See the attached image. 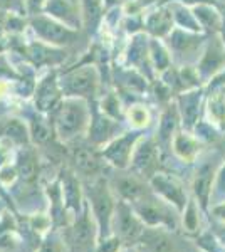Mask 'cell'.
<instances>
[{
	"mask_svg": "<svg viewBox=\"0 0 225 252\" xmlns=\"http://www.w3.org/2000/svg\"><path fill=\"white\" fill-rule=\"evenodd\" d=\"M86 192H88V197H89L88 205L93 212L94 220L97 223V230H99V241H103V237L106 239V235L111 230V219H113L114 209H116L113 192L103 178L94 180L93 184L86 189Z\"/></svg>",
	"mask_w": 225,
	"mask_h": 252,
	"instance_id": "obj_4",
	"label": "cell"
},
{
	"mask_svg": "<svg viewBox=\"0 0 225 252\" xmlns=\"http://www.w3.org/2000/svg\"><path fill=\"white\" fill-rule=\"evenodd\" d=\"M195 19H197L198 26L207 34H219L220 27H222V12L217 9L212 3H197L192 7Z\"/></svg>",
	"mask_w": 225,
	"mask_h": 252,
	"instance_id": "obj_22",
	"label": "cell"
},
{
	"mask_svg": "<svg viewBox=\"0 0 225 252\" xmlns=\"http://www.w3.org/2000/svg\"><path fill=\"white\" fill-rule=\"evenodd\" d=\"M111 229L113 235H116L121 242H134L141 237L145 227H143L141 219L136 215L131 204L121 200L116 205V209H114L111 219Z\"/></svg>",
	"mask_w": 225,
	"mask_h": 252,
	"instance_id": "obj_7",
	"label": "cell"
},
{
	"mask_svg": "<svg viewBox=\"0 0 225 252\" xmlns=\"http://www.w3.org/2000/svg\"><path fill=\"white\" fill-rule=\"evenodd\" d=\"M118 129H120L118 120H113V118L99 111L91 118V125L88 128V138L93 145L101 146L109 143L113 138H116Z\"/></svg>",
	"mask_w": 225,
	"mask_h": 252,
	"instance_id": "obj_19",
	"label": "cell"
},
{
	"mask_svg": "<svg viewBox=\"0 0 225 252\" xmlns=\"http://www.w3.org/2000/svg\"><path fill=\"white\" fill-rule=\"evenodd\" d=\"M141 136H143L141 131H138V129L123 133L121 136L113 138L109 143H106L104 150L101 152V155L108 160V163H111L113 166H116V168H120V170L129 168V165H131L133 150Z\"/></svg>",
	"mask_w": 225,
	"mask_h": 252,
	"instance_id": "obj_8",
	"label": "cell"
},
{
	"mask_svg": "<svg viewBox=\"0 0 225 252\" xmlns=\"http://www.w3.org/2000/svg\"><path fill=\"white\" fill-rule=\"evenodd\" d=\"M160 152H161V148L158 146L157 138L141 136L133 150L131 165L129 166L134 170L136 175H140L143 178L146 177L150 180V178L157 173L158 161H160Z\"/></svg>",
	"mask_w": 225,
	"mask_h": 252,
	"instance_id": "obj_9",
	"label": "cell"
},
{
	"mask_svg": "<svg viewBox=\"0 0 225 252\" xmlns=\"http://www.w3.org/2000/svg\"><path fill=\"white\" fill-rule=\"evenodd\" d=\"M114 190H116V193H120L123 200L129 202V204H134V202H138L148 193L145 182L136 173L121 175V177L114 178Z\"/></svg>",
	"mask_w": 225,
	"mask_h": 252,
	"instance_id": "obj_21",
	"label": "cell"
},
{
	"mask_svg": "<svg viewBox=\"0 0 225 252\" xmlns=\"http://www.w3.org/2000/svg\"><path fill=\"white\" fill-rule=\"evenodd\" d=\"M103 0H79L83 27L89 32H96L103 19Z\"/></svg>",
	"mask_w": 225,
	"mask_h": 252,
	"instance_id": "obj_26",
	"label": "cell"
},
{
	"mask_svg": "<svg viewBox=\"0 0 225 252\" xmlns=\"http://www.w3.org/2000/svg\"><path fill=\"white\" fill-rule=\"evenodd\" d=\"M143 27L151 37L166 39L168 34L175 29L173 12L170 3H160L155 10L148 12L146 17H143Z\"/></svg>",
	"mask_w": 225,
	"mask_h": 252,
	"instance_id": "obj_15",
	"label": "cell"
},
{
	"mask_svg": "<svg viewBox=\"0 0 225 252\" xmlns=\"http://www.w3.org/2000/svg\"><path fill=\"white\" fill-rule=\"evenodd\" d=\"M222 27H220V32H219V35L222 37L224 40V44H225V7H222Z\"/></svg>",
	"mask_w": 225,
	"mask_h": 252,
	"instance_id": "obj_44",
	"label": "cell"
},
{
	"mask_svg": "<svg viewBox=\"0 0 225 252\" xmlns=\"http://www.w3.org/2000/svg\"><path fill=\"white\" fill-rule=\"evenodd\" d=\"M15 166H17L19 178L26 184H31L37 178V170H39V161L35 157L34 150H31V146L20 148L17 158H15Z\"/></svg>",
	"mask_w": 225,
	"mask_h": 252,
	"instance_id": "obj_25",
	"label": "cell"
},
{
	"mask_svg": "<svg viewBox=\"0 0 225 252\" xmlns=\"http://www.w3.org/2000/svg\"><path fill=\"white\" fill-rule=\"evenodd\" d=\"M12 146L10 143H7L5 140H0V168H2L3 165L10 163L9 158H10V153H12Z\"/></svg>",
	"mask_w": 225,
	"mask_h": 252,
	"instance_id": "obj_42",
	"label": "cell"
},
{
	"mask_svg": "<svg viewBox=\"0 0 225 252\" xmlns=\"http://www.w3.org/2000/svg\"><path fill=\"white\" fill-rule=\"evenodd\" d=\"M138 217L143 223L150 227H166V229H175L177 227V217L171 214V204L160 198L157 193L140 198L138 202L131 204Z\"/></svg>",
	"mask_w": 225,
	"mask_h": 252,
	"instance_id": "obj_5",
	"label": "cell"
},
{
	"mask_svg": "<svg viewBox=\"0 0 225 252\" xmlns=\"http://www.w3.org/2000/svg\"><path fill=\"white\" fill-rule=\"evenodd\" d=\"M81 198H83V195H81L79 180L72 173H66V177L63 178V200L66 202V209H72L77 215L81 212Z\"/></svg>",
	"mask_w": 225,
	"mask_h": 252,
	"instance_id": "obj_28",
	"label": "cell"
},
{
	"mask_svg": "<svg viewBox=\"0 0 225 252\" xmlns=\"http://www.w3.org/2000/svg\"><path fill=\"white\" fill-rule=\"evenodd\" d=\"M89 101L84 97L64 96L54 111V133L61 141H72L88 131L91 125Z\"/></svg>",
	"mask_w": 225,
	"mask_h": 252,
	"instance_id": "obj_1",
	"label": "cell"
},
{
	"mask_svg": "<svg viewBox=\"0 0 225 252\" xmlns=\"http://www.w3.org/2000/svg\"><path fill=\"white\" fill-rule=\"evenodd\" d=\"M150 61L153 71H157L158 74H161L168 67H171L173 61H171V54L166 44L163 42V39L150 37Z\"/></svg>",
	"mask_w": 225,
	"mask_h": 252,
	"instance_id": "obj_27",
	"label": "cell"
},
{
	"mask_svg": "<svg viewBox=\"0 0 225 252\" xmlns=\"http://www.w3.org/2000/svg\"><path fill=\"white\" fill-rule=\"evenodd\" d=\"M217 235H219L220 242H222L224 246H225V227H220V230H219V234H217Z\"/></svg>",
	"mask_w": 225,
	"mask_h": 252,
	"instance_id": "obj_45",
	"label": "cell"
},
{
	"mask_svg": "<svg viewBox=\"0 0 225 252\" xmlns=\"http://www.w3.org/2000/svg\"><path fill=\"white\" fill-rule=\"evenodd\" d=\"M125 118L128 121V125L131 126L133 129H138L141 131L143 128L150 126L151 123V113L148 106L140 103H133L131 106H128L125 109Z\"/></svg>",
	"mask_w": 225,
	"mask_h": 252,
	"instance_id": "obj_33",
	"label": "cell"
},
{
	"mask_svg": "<svg viewBox=\"0 0 225 252\" xmlns=\"http://www.w3.org/2000/svg\"><path fill=\"white\" fill-rule=\"evenodd\" d=\"M99 111L108 115L109 118L113 120H123L125 118V109L121 106V99H120V94L116 93H108L103 99L99 101Z\"/></svg>",
	"mask_w": 225,
	"mask_h": 252,
	"instance_id": "obj_34",
	"label": "cell"
},
{
	"mask_svg": "<svg viewBox=\"0 0 225 252\" xmlns=\"http://www.w3.org/2000/svg\"><path fill=\"white\" fill-rule=\"evenodd\" d=\"M74 165L77 172L84 175H93L99 168V160H97L96 152L91 146H79L74 152Z\"/></svg>",
	"mask_w": 225,
	"mask_h": 252,
	"instance_id": "obj_31",
	"label": "cell"
},
{
	"mask_svg": "<svg viewBox=\"0 0 225 252\" xmlns=\"http://www.w3.org/2000/svg\"><path fill=\"white\" fill-rule=\"evenodd\" d=\"M29 27L34 32L37 40H40V42H44V44H49V46H54V47H61V49L69 47L79 39L77 31L64 26L59 20L49 17L44 12L31 15V17H29Z\"/></svg>",
	"mask_w": 225,
	"mask_h": 252,
	"instance_id": "obj_3",
	"label": "cell"
},
{
	"mask_svg": "<svg viewBox=\"0 0 225 252\" xmlns=\"http://www.w3.org/2000/svg\"><path fill=\"white\" fill-rule=\"evenodd\" d=\"M39 252H63V244H61L59 239L49 237L47 241L42 242Z\"/></svg>",
	"mask_w": 225,
	"mask_h": 252,
	"instance_id": "obj_40",
	"label": "cell"
},
{
	"mask_svg": "<svg viewBox=\"0 0 225 252\" xmlns=\"http://www.w3.org/2000/svg\"><path fill=\"white\" fill-rule=\"evenodd\" d=\"M215 212H217V214H219V215H220V217H222V219H224V220H225V205H222V207H219V209H217V210H215Z\"/></svg>",
	"mask_w": 225,
	"mask_h": 252,
	"instance_id": "obj_46",
	"label": "cell"
},
{
	"mask_svg": "<svg viewBox=\"0 0 225 252\" xmlns=\"http://www.w3.org/2000/svg\"><path fill=\"white\" fill-rule=\"evenodd\" d=\"M145 241V247L148 252H171L173 251V242L165 232L160 229L143 230L141 237Z\"/></svg>",
	"mask_w": 225,
	"mask_h": 252,
	"instance_id": "obj_30",
	"label": "cell"
},
{
	"mask_svg": "<svg viewBox=\"0 0 225 252\" xmlns=\"http://www.w3.org/2000/svg\"><path fill=\"white\" fill-rule=\"evenodd\" d=\"M5 19H7V10L0 9V40H3V34H5Z\"/></svg>",
	"mask_w": 225,
	"mask_h": 252,
	"instance_id": "obj_43",
	"label": "cell"
},
{
	"mask_svg": "<svg viewBox=\"0 0 225 252\" xmlns=\"http://www.w3.org/2000/svg\"><path fill=\"white\" fill-rule=\"evenodd\" d=\"M42 12L74 31L83 29L79 0H47Z\"/></svg>",
	"mask_w": 225,
	"mask_h": 252,
	"instance_id": "obj_14",
	"label": "cell"
},
{
	"mask_svg": "<svg viewBox=\"0 0 225 252\" xmlns=\"http://www.w3.org/2000/svg\"><path fill=\"white\" fill-rule=\"evenodd\" d=\"M97 244H99V246H97V252H118L120 251L121 241L116 235H111V237H106Z\"/></svg>",
	"mask_w": 225,
	"mask_h": 252,
	"instance_id": "obj_39",
	"label": "cell"
},
{
	"mask_svg": "<svg viewBox=\"0 0 225 252\" xmlns=\"http://www.w3.org/2000/svg\"><path fill=\"white\" fill-rule=\"evenodd\" d=\"M180 121H182V118H180L177 103L168 104L165 108V111L161 113V116H160V125L157 129V136H155L161 150L171 148V140H173L175 133H177Z\"/></svg>",
	"mask_w": 225,
	"mask_h": 252,
	"instance_id": "obj_20",
	"label": "cell"
},
{
	"mask_svg": "<svg viewBox=\"0 0 225 252\" xmlns=\"http://www.w3.org/2000/svg\"><path fill=\"white\" fill-rule=\"evenodd\" d=\"M0 140H5L12 146H27L31 143V131L26 120L19 116H5L0 120Z\"/></svg>",
	"mask_w": 225,
	"mask_h": 252,
	"instance_id": "obj_18",
	"label": "cell"
},
{
	"mask_svg": "<svg viewBox=\"0 0 225 252\" xmlns=\"http://www.w3.org/2000/svg\"><path fill=\"white\" fill-rule=\"evenodd\" d=\"M200 101H202V89L195 88L190 91L180 93L177 97V106L180 118H182V125L185 131H192L195 125L198 123L200 115Z\"/></svg>",
	"mask_w": 225,
	"mask_h": 252,
	"instance_id": "obj_16",
	"label": "cell"
},
{
	"mask_svg": "<svg viewBox=\"0 0 225 252\" xmlns=\"http://www.w3.org/2000/svg\"><path fill=\"white\" fill-rule=\"evenodd\" d=\"M96 232H97V223L94 220L89 205L86 204L83 212L76 215L74 225H72L71 234H69V244H71L74 251L86 252L93 249L94 241L97 237Z\"/></svg>",
	"mask_w": 225,
	"mask_h": 252,
	"instance_id": "obj_12",
	"label": "cell"
},
{
	"mask_svg": "<svg viewBox=\"0 0 225 252\" xmlns=\"http://www.w3.org/2000/svg\"><path fill=\"white\" fill-rule=\"evenodd\" d=\"M26 56L34 67L57 66V64H61L64 59H66V52H64L61 47L49 46V44H44V42H40V40L27 44Z\"/></svg>",
	"mask_w": 225,
	"mask_h": 252,
	"instance_id": "obj_17",
	"label": "cell"
},
{
	"mask_svg": "<svg viewBox=\"0 0 225 252\" xmlns=\"http://www.w3.org/2000/svg\"><path fill=\"white\" fill-rule=\"evenodd\" d=\"M150 185L160 198H163V200L171 204L178 212H183L188 200H187L185 189H183V185L180 184L177 178L171 177L170 173L157 172L150 178Z\"/></svg>",
	"mask_w": 225,
	"mask_h": 252,
	"instance_id": "obj_13",
	"label": "cell"
},
{
	"mask_svg": "<svg viewBox=\"0 0 225 252\" xmlns=\"http://www.w3.org/2000/svg\"><path fill=\"white\" fill-rule=\"evenodd\" d=\"M47 0H26V12L27 15L31 17V15H35V14H40L44 9V5H46Z\"/></svg>",
	"mask_w": 225,
	"mask_h": 252,
	"instance_id": "obj_41",
	"label": "cell"
},
{
	"mask_svg": "<svg viewBox=\"0 0 225 252\" xmlns=\"http://www.w3.org/2000/svg\"><path fill=\"white\" fill-rule=\"evenodd\" d=\"M200 227V217H198V207L195 200H188V204L183 209V229L187 232H197Z\"/></svg>",
	"mask_w": 225,
	"mask_h": 252,
	"instance_id": "obj_35",
	"label": "cell"
},
{
	"mask_svg": "<svg viewBox=\"0 0 225 252\" xmlns=\"http://www.w3.org/2000/svg\"><path fill=\"white\" fill-rule=\"evenodd\" d=\"M121 252H143V251L136 249V247H129V249H125V251H121Z\"/></svg>",
	"mask_w": 225,
	"mask_h": 252,
	"instance_id": "obj_47",
	"label": "cell"
},
{
	"mask_svg": "<svg viewBox=\"0 0 225 252\" xmlns=\"http://www.w3.org/2000/svg\"><path fill=\"white\" fill-rule=\"evenodd\" d=\"M208 123L219 129H225V93L210 94L207 101Z\"/></svg>",
	"mask_w": 225,
	"mask_h": 252,
	"instance_id": "obj_32",
	"label": "cell"
},
{
	"mask_svg": "<svg viewBox=\"0 0 225 252\" xmlns=\"http://www.w3.org/2000/svg\"><path fill=\"white\" fill-rule=\"evenodd\" d=\"M171 150L180 160L192 163L195 160V157L198 155V140L192 136L190 131H177L171 140Z\"/></svg>",
	"mask_w": 225,
	"mask_h": 252,
	"instance_id": "obj_23",
	"label": "cell"
},
{
	"mask_svg": "<svg viewBox=\"0 0 225 252\" xmlns=\"http://www.w3.org/2000/svg\"><path fill=\"white\" fill-rule=\"evenodd\" d=\"M215 172L212 168V165H202L195 173L193 178V193L198 198L200 205L203 209H207L208 202H210L212 195V184H214Z\"/></svg>",
	"mask_w": 225,
	"mask_h": 252,
	"instance_id": "obj_24",
	"label": "cell"
},
{
	"mask_svg": "<svg viewBox=\"0 0 225 252\" xmlns=\"http://www.w3.org/2000/svg\"><path fill=\"white\" fill-rule=\"evenodd\" d=\"M29 131H31V140L39 145L46 143V141H49V138L52 136L51 128H49L46 121H42V120H31Z\"/></svg>",
	"mask_w": 225,
	"mask_h": 252,
	"instance_id": "obj_36",
	"label": "cell"
},
{
	"mask_svg": "<svg viewBox=\"0 0 225 252\" xmlns=\"http://www.w3.org/2000/svg\"><path fill=\"white\" fill-rule=\"evenodd\" d=\"M225 64V44L219 34L212 35L210 40H207L203 46L202 56L197 63V71L200 74V79L207 83L212 79L219 71L224 69Z\"/></svg>",
	"mask_w": 225,
	"mask_h": 252,
	"instance_id": "obj_11",
	"label": "cell"
},
{
	"mask_svg": "<svg viewBox=\"0 0 225 252\" xmlns=\"http://www.w3.org/2000/svg\"><path fill=\"white\" fill-rule=\"evenodd\" d=\"M64 99L63 89L56 72H47L34 86V106L42 115L54 113L61 101Z\"/></svg>",
	"mask_w": 225,
	"mask_h": 252,
	"instance_id": "obj_10",
	"label": "cell"
},
{
	"mask_svg": "<svg viewBox=\"0 0 225 252\" xmlns=\"http://www.w3.org/2000/svg\"><path fill=\"white\" fill-rule=\"evenodd\" d=\"M166 3H170L171 12H173L175 27H180V29H185L190 32H197V34L202 32L192 9H188L187 5H183V3H180V2H166Z\"/></svg>",
	"mask_w": 225,
	"mask_h": 252,
	"instance_id": "obj_29",
	"label": "cell"
},
{
	"mask_svg": "<svg viewBox=\"0 0 225 252\" xmlns=\"http://www.w3.org/2000/svg\"><path fill=\"white\" fill-rule=\"evenodd\" d=\"M99 79L101 76L96 64L86 63L64 72V76L59 79V84L64 96L84 97L89 101L97 94L101 83Z\"/></svg>",
	"mask_w": 225,
	"mask_h": 252,
	"instance_id": "obj_2",
	"label": "cell"
},
{
	"mask_svg": "<svg viewBox=\"0 0 225 252\" xmlns=\"http://www.w3.org/2000/svg\"><path fill=\"white\" fill-rule=\"evenodd\" d=\"M0 9L7 12H15V14H24L26 12V0H0Z\"/></svg>",
	"mask_w": 225,
	"mask_h": 252,
	"instance_id": "obj_38",
	"label": "cell"
},
{
	"mask_svg": "<svg viewBox=\"0 0 225 252\" xmlns=\"http://www.w3.org/2000/svg\"><path fill=\"white\" fill-rule=\"evenodd\" d=\"M17 178H19V172H17V166L15 165L7 163L0 168V184H2L3 187L12 185Z\"/></svg>",
	"mask_w": 225,
	"mask_h": 252,
	"instance_id": "obj_37",
	"label": "cell"
},
{
	"mask_svg": "<svg viewBox=\"0 0 225 252\" xmlns=\"http://www.w3.org/2000/svg\"><path fill=\"white\" fill-rule=\"evenodd\" d=\"M163 40L166 42V47H168L171 54V61H177L178 63V59L183 58L182 63H185V58H188V63L190 61H197L198 63L200 56H202L198 52L203 46L205 37L198 35L197 32H190L185 29H180V27H175L168 34V37Z\"/></svg>",
	"mask_w": 225,
	"mask_h": 252,
	"instance_id": "obj_6",
	"label": "cell"
}]
</instances>
